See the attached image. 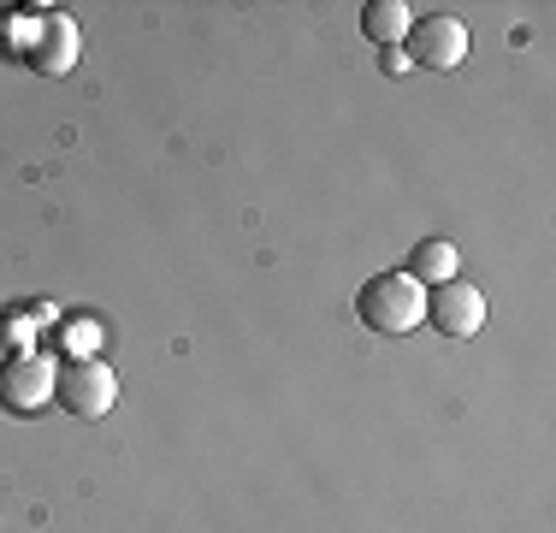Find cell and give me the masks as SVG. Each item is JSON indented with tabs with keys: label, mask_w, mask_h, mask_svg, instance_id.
I'll return each mask as SVG.
<instances>
[{
	"label": "cell",
	"mask_w": 556,
	"mask_h": 533,
	"mask_svg": "<svg viewBox=\"0 0 556 533\" xmlns=\"http://www.w3.org/2000/svg\"><path fill=\"white\" fill-rule=\"evenodd\" d=\"M355 314H362V326L379 332V338H408V332L427 320V290H420L408 273H379V278L362 285Z\"/></svg>",
	"instance_id": "obj_1"
},
{
	"label": "cell",
	"mask_w": 556,
	"mask_h": 533,
	"mask_svg": "<svg viewBox=\"0 0 556 533\" xmlns=\"http://www.w3.org/2000/svg\"><path fill=\"white\" fill-rule=\"evenodd\" d=\"M54 404L65 409V416H77V421H101L118 404L113 368L101 362V356H77V362H65L54 373Z\"/></svg>",
	"instance_id": "obj_2"
},
{
	"label": "cell",
	"mask_w": 556,
	"mask_h": 533,
	"mask_svg": "<svg viewBox=\"0 0 556 533\" xmlns=\"http://www.w3.org/2000/svg\"><path fill=\"white\" fill-rule=\"evenodd\" d=\"M403 53L408 65H432V72H456L462 60H468V24L456 18V12H427V18L408 24L403 36Z\"/></svg>",
	"instance_id": "obj_3"
},
{
	"label": "cell",
	"mask_w": 556,
	"mask_h": 533,
	"mask_svg": "<svg viewBox=\"0 0 556 533\" xmlns=\"http://www.w3.org/2000/svg\"><path fill=\"white\" fill-rule=\"evenodd\" d=\"M427 320H432V332H439V338H450V344L473 338V332L485 326V297H480V285H462V278L432 285V290H427Z\"/></svg>",
	"instance_id": "obj_4"
},
{
	"label": "cell",
	"mask_w": 556,
	"mask_h": 533,
	"mask_svg": "<svg viewBox=\"0 0 556 533\" xmlns=\"http://www.w3.org/2000/svg\"><path fill=\"white\" fill-rule=\"evenodd\" d=\"M54 362L48 356H7L0 362V409L12 416H36V409L54 397Z\"/></svg>",
	"instance_id": "obj_5"
},
{
	"label": "cell",
	"mask_w": 556,
	"mask_h": 533,
	"mask_svg": "<svg viewBox=\"0 0 556 533\" xmlns=\"http://www.w3.org/2000/svg\"><path fill=\"white\" fill-rule=\"evenodd\" d=\"M77 60V24L65 18L60 7L42 12V24H36V42H30V72L42 77H65Z\"/></svg>",
	"instance_id": "obj_6"
},
{
	"label": "cell",
	"mask_w": 556,
	"mask_h": 533,
	"mask_svg": "<svg viewBox=\"0 0 556 533\" xmlns=\"http://www.w3.org/2000/svg\"><path fill=\"white\" fill-rule=\"evenodd\" d=\"M408 24H415V12H408L403 0H367L362 7V36L374 48H396L408 36Z\"/></svg>",
	"instance_id": "obj_7"
},
{
	"label": "cell",
	"mask_w": 556,
	"mask_h": 533,
	"mask_svg": "<svg viewBox=\"0 0 556 533\" xmlns=\"http://www.w3.org/2000/svg\"><path fill=\"white\" fill-rule=\"evenodd\" d=\"M408 278H415L420 290L456 278V244H450V237H427V244H415V256H408Z\"/></svg>",
	"instance_id": "obj_8"
},
{
	"label": "cell",
	"mask_w": 556,
	"mask_h": 533,
	"mask_svg": "<svg viewBox=\"0 0 556 533\" xmlns=\"http://www.w3.org/2000/svg\"><path fill=\"white\" fill-rule=\"evenodd\" d=\"M379 60H386V72H391V77H403V72H408V53H403V48H379Z\"/></svg>",
	"instance_id": "obj_9"
}]
</instances>
